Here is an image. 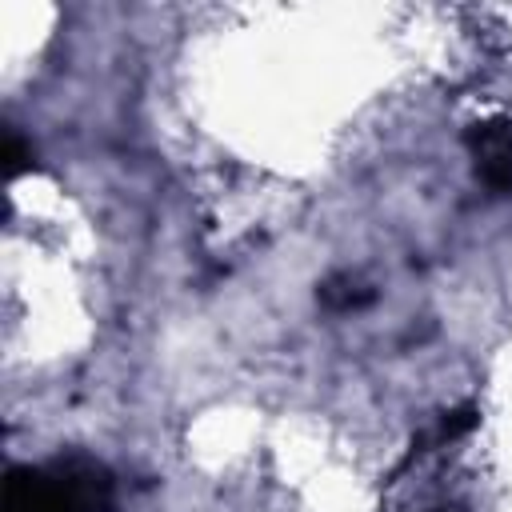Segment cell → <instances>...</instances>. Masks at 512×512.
<instances>
[{"label": "cell", "instance_id": "1", "mask_svg": "<svg viewBox=\"0 0 512 512\" xmlns=\"http://www.w3.org/2000/svg\"><path fill=\"white\" fill-rule=\"evenodd\" d=\"M116 480L92 456H60L48 468L16 464L4 480V512H112Z\"/></svg>", "mask_w": 512, "mask_h": 512}, {"label": "cell", "instance_id": "2", "mask_svg": "<svg viewBox=\"0 0 512 512\" xmlns=\"http://www.w3.org/2000/svg\"><path fill=\"white\" fill-rule=\"evenodd\" d=\"M464 144L476 160V176L492 196L512 192V128L504 120H476L464 132Z\"/></svg>", "mask_w": 512, "mask_h": 512}, {"label": "cell", "instance_id": "3", "mask_svg": "<svg viewBox=\"0 0 512 512\" xmlns=\"http://www.w3.org/2000/svg\"><path fill=\"white\" fill-rule=\"evenodd\" d=\"M36 160H32V148L24 144V136L16 132V128H8V148H4V172H8V180H16L20 172H28Z\"/></svg>", "mask_w": 512, "mask_h": 512}]
</instances>
